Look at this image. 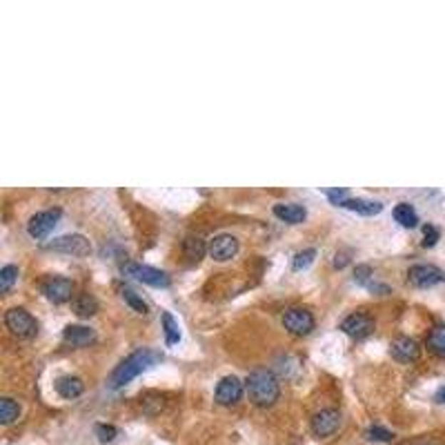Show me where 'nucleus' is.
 <instances>
[{
	"label": "nucleus",
	"mask_w": 445,
	"mask_h": 445,
	"mask_svg": "<svg viewBox=\"0 0 445 445\" xmlns=\"http://www.w3.org/2000/svg\"><path fill=\"white\" fill-rule=\"evenodd\" d=\"M158 361H163V354L158 349H150V347H140L136 352H132L129 357H125L109 374V387L111 389H121L125 387L129 381H134L138 374H143L145 369L154 367Z\"/></svg>",
	"instance_id": "f257e3e1"
},
{
	"label": "nucleus",
	"mask_w": 445,
	"mask_h": 445,
	"mask_svg": "<svg viewBox=\"0 0 445 445\" xmlns=\"http://www.w3.org/2000/svg\"><path fill=\"white\" fill-rule=\"evenodd\" d=\"M247 397L256 407H272L281 397V383L270 369H254L245 383Z\"/></svg>",
	"instance_id": "f03ea898"
},
{
	"label": "nucleus",
	"mask_w": 445,
	"mask_h": 445,
	"mask_svg": "<svg viewBox=\"0 0 445 445\" xmlns=\"http://www.w3.org/2000/svg\"><path fill=\"white\" fill-rule=\"evenodd\" d=\"M5 325L16 339H34L39 334V323L25 307H11L5 314Z\"/></svg>",
	"instance_id": "7ed1b4c3"
},
{
	"label": "nucleus",
	"mask_w": 445,
	"mask_h": 445,
	"mask_svg": "<svg viewBox=\"0 0 445 445\" xmlns=\"http://www.w3.org/2000/svg\"><path fill=\"white\" fill-rule=\"evenodd\" d=\"M123 274L136 278V281L150 285V287H170L172 285V278L167 272L163 270H156V267H150V265H140V263H125L123 265Z\"/></svg>",
	"instance_id": "20e7f679"
},
{
	"label": "nucleus",
	"mask_w": 445,
	"mask_h": 445,
	"mask_svg": "<svg viewBox=\"0 0 445 445\" xmlns=\"http://www.w3.org/2000/svg\"><path fill=\"white\" fill-rule=\"evenodd\" d=\"M49 252H61V254H69V256H76V258H85L91 254V243L83 236V234H65V236H58L49 240L45 245Z\"/></svg>",
	"instance_id": "39448f33"
},
{
	"label": "nucleus",
	"mask_w": 445,
	"mask_h": 445,
	"mask_svg": "<svg viewBox=\"0 0 445 445\" xmlns=\"http://www.w3.org/2000/svg\"><path fill=\"white\" fill-rule=\"evenodd\" d=\"M317 321H314V314L305 307H290L283 314V327L292 334V337H307L314 329Z\"/></svg>",
	"instance_id": "423d86ee"
},
{
	"label": "nucleus",
	"mask_w": 445,
	"mask_h": 445,
	"mask_svg": "<svg viewBox=\"0 0 445 445\" xmlns=\"http://www.w3.org/2000/svg\"><path fill=\"white\" fill-rule=\"evenodd\" d=\"M63 212L58 208H53V210H45V212H39V214H34L27 222V234L36 240H43L51 234V230L58 225V220H61Z\"/></svg>",
	"instance_id": "0eeeda50"
},
{
	"label": "nucleus",
	"mask_w": 445,
	"mask_h": 445,
	"mask_svg": "<svg viewBox=\"0 0 445 445\" xmlns=\"http://www.w3.org/2000/svg\"><path fill=\"white\" fill-rule=\"evenodd\" d=\"M341 329L347 334L349 339L363 341V339H367L369 334L374 332V319H372V317H367L365 312H352L349 317L343 319Z\"/></svg>",
	"instance_id": "6e6552de"
},
{
	"label": "nucleus",
	"mask_w": 445,
	"mask_h": 445,
	"mask_svg": "<svg viewBox=\"0 0 445 445\" xmlns=\"http://www.w3.org/2000/svg\"><path fill=\"white\" fill-rule=\"evenodd\" d=\"M341 428V412L334 407H325L312 416V432L317 439H329Z\"/></svg>",
	"instance_id": "1a4fd4ad"
},
{
	"label": "nucleus",
	"mask_w": 445,
	"mask_h": 445,
	"mask_svg": "<svg viewBox=\"0 0 445 445\" xmlns=\"http://www.w3.org/2000/svg\"><path fill=\"white\" fill-rule=\"evenodd\" d=\"M41 292L45 294L47 301L61 305V303H67L71 299L73 283L69 281V278H65V276H49V278H45V281H43Z\"/></svg>",
	"instance_id": "9d476101"
},
{
	"label": "nucleus",
	"mask_w": 445,
	"mask_h": 445,
	"mask_svg": "<svg viewBox=\"0 0 445 445\" xmlns=\"http://www.w3.org/2000/svg\"><path fill=\"white\" fill-rule=\"evenodd\" d=\"M245 392V385L238 377L230 374V377H222L216 385V392H214V399L218 405H236L240 401Z\"/></svg>",
	"instance_id": "9b49d317"
},
{
	"label": "nucleus",
	"mask_w": 445,
	"mask_h": 445,
	"mask_svg": "<svg viewBox=\"0 0 445 445\" xmlns=\"http://www.w3.org/2000/svg\"><path fill=\"white\" fill-rule=\"evenodd\" d=\"M238 238L232 236V234H218L210 240L208 245V252L214 261L218 263H225V261H232V258L238 254Z\"/></svg>",
	"instance_id": "f8f14e48"
},
{
	"label": "nucleus",
	"mask_w": 445,
	"mask_h": 445,
	"mask_svg": "<svg viewBox=\"0 0 445 445\" xmlns=\"http://www.w3.org/2000/svg\"><path fill=\"white\" fill-rule=\"evenodd\" d=\"M407 278H410V283H412L414 287L425 290V287H434V285H439V283L443 281V278H445V274H443L436 265L419 263V265H412V267H410V272H407Z\"/></svg>",
	"instance_id": "ddd939ff"
},
{
	"label": "nucleus",
	"mask_w": 445,
	"mask_h": 445,
	"mask_svg": "<svg viewBox=\"0 0 445 445\" xmlns=\"http://www.w3.org/2000/svg\"><path fill=\"white\" fill-rule=\"evenodd\" d=\"M389 354L399 363H412L421 357V345L410 337H399L389 345Z\"/></svg>",
	"instance_id": "4468645a"
},
{
	"label": "nucleus",
	"mask_w": 445,
	"mask_h": 445,
	"mask_svg": "<svg viewBox=\"0 0 445 445\" xmlns=\"http://www.w3.org/2000/svg\"><path fill=\"white\" fill-rule=\"evenodd\" d=\"M63 341L71 347H85L96 341V332L87 325H67L63 329Z\"/></svg>",
	"instance_id": "2eb2a0df"
},
{
	"label": "nucleus",
	"mask_w": 445,
	"mask_h": 445,
	"mask_svg": "<svg viewBox=\"0 0 445 445\" xmlns=\"http://www.w3.org/2000/svg\"><path fill=\"white\" fill-rule=\"evenodd\" d=\"M274 216L281 218L283 222H290V225H299L307 218V210L299 203H278V205H274Z\"/></svg>",
	"instance_id": "dca6fc26"
},
{
	"label": "nucleus",
	"mask_w": 445,
	"mask_h": 445,
	"mask_svg": "<svg viewBox=\"0 0 445 445\" xmlns=\"http://www.w3.org/2000/svg\"><path fill=\"white\" fill-rule=\"evenodd\" d=\"M53 387H56V392H58L63 399H69V401L78 399L85 392V383L78 377H61V379H56Z\"/></svg>",
	"instance_id": "f3484780"
},
{
	"label": "nucleus",
	"mask_w": 445,
	"mask_h": 445,
	"mask_svg": "<svg viewBox=\"0 0 445 445\" xmlns=\"http://www.w3.org/2000/svg\"><path fill=\"white\" fill-rule=\"evenodd\" d=\"M341 208L349 210V212H357L361 216H377V214L383 212V203L369 200V198H347Z\"/></svg>",
	"instance_id": "a211bd4d"
},
{
	"label": "nucleus",
	"mask_w": 445,
	"mask_h": 445,
	"mask_svg": "<svg viewBox=\"0 0 445 445\" xmlns=\"http://www.w3.org/2000/svg\"><path fill=\"white\" fill-rule=\"evenodd\" d=\"M71 307H73V314L81 319H89V317H94V314L98 312V301H96V296L94 294H89V292H81L76 299L71 301Z\"/></svg>",
	"instance_id": "6ab92c4d"
},
{
	"label": "nucleus",
	"mask_w": 445,
	"mask_h": 445,
	"mask_svg": "<svg viewBox=\"0 0 445 445\" xmlns=\"http://www.w3.org/2000/svg\"><path fill=\"white\" fill-rule=\"evenodd\" d=\"M208 252V245H205V240L198 238V236H188L183 240V254L185 258H188L190 263H198L203 256H205Z\"/></svg>",
	"instance_id": "aec40b11"
},
{
	"label": "nucleus",
	"mask_w": 445,
	"mask_h": 445,
	"mask_svg": "<svg viewBox=\"0 0 445 445\" xmlns=\"http://www.w3.org/2000/svg\"><path fill=\"white\" fill-rule=\"evenodd\" d=\"M394 220L399 222V225H403V227H416L419 225V214H416V210L410 205V203H399V205L394 208Z\"/></svg>",
	"instance_id": "412c9836"
},
{
	"label": "nucleus",
	"mask_w": 445,
	"mask_h": 445,
	"mask_svg": "<svg viewBox=\"0 0 445 445\" xmlns=\"http://www.w3.org/2000/svg\"><path fill=\"white\" fill-rule=\"evenodd\" d=\"M428 347L439 359H445V325H436L428 334Z\"/></svg>",
	"instance_id": "4be33fe9"
},
{
	"label": "nucleus",
	"mask_w": 445,
	"mask_h": 445,
	"mask_svg": "<svg viewBox=\"0 0 445 445\" xmlns=\"http://www.w3.org/2000/svg\"><path fill=\"white\" fill-rule=\"evenodd\" d=\"M163 332H165V343L170 347L180 343V327L170 312H163Z\"/></svg>",
	"instance_id": "5701e85b"
},
{
	"label": "nucleus",
	"mask_w": 445,
	"mask_h": 445,
	"mask_svg": "<svg viewBox=\"0 0 445 445\" xmlns=\"http://www.w3.org/2000/svg\"><path fill=\"white\" fill-rule=\"evenodd\" d=\"M18 416H21V405H18L14 399L5 397V399H0V423L3 425H9L14 423Z\"/></svg>",
	"instance_id": "b1692460"
},
{
	"label": "nucleus",
	"mask_w": 445,
	"mask_h": 445,
	"mask_svg": "<svg viewBox=\"0 0 445 445\" xmlns=\"http://www.w3.org/2000/svg\"><path fill=\"white\" fill-rule=\"evenodd\" d=\"M121 296H123V301H125L129 307H132L134 312H138V314H147V312H150V305H147L134 290L125 287V290L121 292Z\"/></svg>",
	"instance_id": "393cba45"
},
{
	"label": "nucleus",
	"mask_w": 445,
	"mask_h": 445,
	"mask_svg": "<svg viewBox=\"0 0 445 445\" xmlns=\"http://www.w3.org/2000/svg\"><path fill=\"white\" fill-rule=\"evenodd\" d=\"M314 258H317V250L310 247V250H303L294 256V261H292V270L294 272H301V270H307L312 263H314Z\"/></svg>",
	"instance_id": "a878e982"
},
{
	"label": "nucleus",
	"mask_w": 445,
	"mask_h": 445,
	"mask_svg": "<svg viewBox=\"0 0 445 445\" xmlns=\"http://www.w3.org/2000/svg\"><path fill=\"white\" fill-rule=\"evenodd\" d=\"M18 281V267L16 265H5L3 270H0V292L7 294L14 283Z\"/></svg>",
	"instance_id": "bb28decb"
},
{
	"label": "nucleus",
	"mask_w": 445,
	"mask_h": 445,
	"mask_svg": "<svg viewBox=\"0 0 445 445\" xmlns=\"http://www.w3.org/2000/svg\"><path fill=\"white\" fill-rule=\"evenodd\" d=\"M365 436L369 441H377V443H387L394 439V432H389L387 428H381V425H372V428H367Z\"/></svg>",
	"instance_id": "cd10ccee"
},
{
	"label": "nucleus",
	"mask_w": 445,
	"mask_h": 445,
	"mask_svg": "<svg viewBox=\"0 0 445 445\" xmlns=\"http://www.w3.org/2000/svg\"><path fill=\"white\" fill-rule=\"evenodd\" d=\"M96 436L101 443H111L116 436H118V430L114 428V425H109V423H98L96 428H94Z\"/></svg>",
	"instance_id": "c85d7f7f"
},
{
	"label": "nucleus",
	"mask_w": 445,
	"mask_h": 445,
	"mask_svg": "<svg viewBox=\"0 0 445 445\" xmlns=\"http://www.w3.org/2000/svg\"><path fill=\"white\" fill-rule=\"evenodd\" d=\"M372 267L369 265H357V270H354V283H359V285H369L372 283Z\"/></svg>",
	"instance_id": "c756f323"
},
{
	"label": "nucleus",
	"mask_w": 445,
	"mask_h": 445,
	"mask_svg": "<svg viewBox=\"0 0 445 445\" xmlns=\"http://www.w3.org/2000/svg\"><path fill=\"white\" fill-rule=\"evenodd\" d=\"M327 198H329L332 205L341 208L343 203H345L347 198H352V196H349V192H347L345 188H332V190H327Z\"/></svg>",
	"instance_id": "7c9ffc66"
},
{
	"label": "nucleus",
	"mask_w": 445,
	"mask_h": 445,
	"mask_svg": "<svg viewBox=\"0 0 445 445\" xmlns=\"http://www.w3.org/2000/svg\"><path fill=\"white\" fill-rule=\"evenodd\" d=\"M439 238H441V234H439V230L434 225H425L423 227V247H434Z\"/></svg>",
	"instance_id": "2f4dec72"
},
{
	"label": "nucleus",
	"mask_w": 445,
	"mask_h": 445,
	"mask_svg": "<svg viewBox=\"0 0 445 445\" xmlns=\"http://www.w3.org/2000/svg\"><path fill=\"white\" fill-rule=\"evenodd\" d=\"M434 401H436V403H441V405L445 403V385L436 389V394H434Z\"/></svg>",
	"instance_id": "473e14b6"
},
{
	"label": "nucleus",
	"mask_w": 445,
	"mask_h": 445,
	"mask_svg": "<svg viewBox=\"0 0 445 445\" xmlns=\"http://www.w3.org/2000/svg\"><path fill=\"white\" fill-rule=\"evenodd\" d=\"M334 265H337V267H345L347 265V256H343V254L339 256L337 254V258H334Z\"/></svg>",
	"instance_id": "72a5a7b5"
},
{
	"label": "nucleus",
	"mask_w": 445,
	"mask_h": 445,
	"mask_svg": "<svg viewBox=\"0 0 445 445\" xmlns=\"http://www.w3.org/2000/svg\"><path fill=\"white\" fill-rule=\"evenodd\" d=\"M407 445H439L434 441H425V439H419V441H412V443H407Z\"/></svg>",
	"instance_id": "f704fd0d"
}]
</instances>
